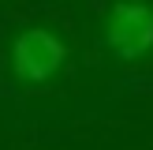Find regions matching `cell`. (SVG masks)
<instances>
[{"label":"cell","mask_w":153,"mask_h":150,"mask_svg":"<svg viewBox=\"0 0 153 150\" xmlns=\"http://www.w3.org/2000/svg\"><path fill=\"white\" fill-rule=\"evenodd\" d=\"M108 45L120 60H138L153 49V8L142 0H116L108 8Z\"/></svg>","instance_id":"1"},{"label":"cell","mask_w":153,"mask_h":150,"mask_svg":"<svg viewBox=\"0 0 153 150\" xmlns=\"http://www.w3.org/2000/svg\"><path fill=\"white\" fill-rule=\"evenodd\" d=\"M67 49L52 30H41V26H30L15 38L11 45V64H15V75L26 82H45L60 71Z\"/></svg>","instance_id":"2"}]
</instances>
